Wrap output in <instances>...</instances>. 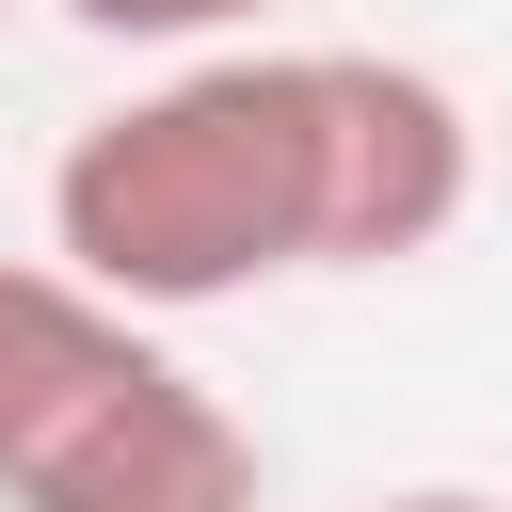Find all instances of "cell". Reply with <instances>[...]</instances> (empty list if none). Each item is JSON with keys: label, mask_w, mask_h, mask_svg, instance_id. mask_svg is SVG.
<instances>
[{"label": "cell", "mask_w": 512, "mask_h": 512, "mask_svg": "<svg viewBox=\"0 0 512 512\" xmlns=\"http://www.w3.org/2000/svg\"><path fill=\"white\" fill-rule=\"evenodd\" d=\"M48 272L128 320L336 272V48H192L48 160Z\"/></svg>", "instance_id": "obj_1"}, {"label": "cell", "mask_w": 512, "mask_h": 512, "mask_svg": "<svg viewBox=\"0 0 512 512\" xmlns=\"http://www.w3.org/2000/svg\"><path fill=\"white\" fill-rule=\"evenodd\" d=\"M384 512H496V496H448V480H432V496H384Z\"/></svg>", "instance_id": "obj_5"}, {"label": "cell", "mask_w": 512, "mask_h": 512, "mask_svg": "<svg viewBox=\"0 0 512 512\" xmlns=\"http://www.w3.org/2000/svg\"><path fill=\"white\" fill-rule=\"evenodd\" d=\"M48 16H80L96 48H240L272 0H48Z\"/></svg>", "instance_id": "obj_4"}, {"label": "cell", "mask_w": 512, "mask_h": 512, "mask_svg": "<svg viewBox=\"0 0 512 512\" xmlns=\"http://www.w3.org/2000/svg\"><path fill=\"white\" fill-rule=\"evenodd\" d=\"M0 512H256V432L160 320L0 256Z\"/></svg>", "instance_id": "obj_2"}, {"label": "cell", "mask_w": 512, "mask_h": 512, "mask_svg": "<svg viewBox=\"0 0 512 512\" xmlns=\"http://www.w3.org/2000/svg\"><path fill=\"white\" fill-rule=\"evenodd\" d=\"M0 16H16V0H0Z\"/></svg>", "instance_id": "obj_6"}, {"label": "cell", "mask_w": 512, "mask_h": 512, "mask_svg": "<svg viewBox=\"0 0 512 512\" xmlns=\"http://www.w3.org/2000/svg\"><path fill=\"white\" fill-rule=\"evenodd\" d=\"M480 192V128L432 64L400 48H336V272H400L464 224Z\"/></svg>", "instance_id": "obj_3"}]
</instances>
